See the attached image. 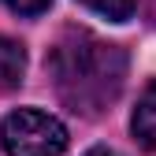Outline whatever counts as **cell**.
Here are the masks:
<instances>
[{
  "mask_svg": "<svg viewBox=\"0 0 156 156\" xmlns=\"http://www.w3.org/2000/svg\"><path fill=\"white\" fill-rule=\"evenodd\" d=\"M78 4L97 11V15H104V19H112V23H126L138 11V0H78Z\"/></svg>",
  "mask_w": 156,
  "mask_h": 156,
  "instance_id": "5b68a950",
  "label": "cell"
},
{
  "mask_svg": "<svg viewBox=\"0 0 156 156\" xmlns=\"http://www.w3.org/2000/svg\"><path fill=\"white\" fill-rule=\"evenodd\" d=\"M4 4H8L15 15H26V19H34V15L48 11V4H52V0H4Z\"/></svg>",
  "mask_w": 156,
  "mask_h": 156,
  "instance_id": "8992f818",
  "label": "cell"
},
{
  "mask_svg": "<svg viewBox=\"0 0 156 156\" xmlns=\"http://www.w3.org/2000/svg\"><path fill=\"white\" fill-rule=\"evenodd\" d=\"M23 78H26V48L11 37H0V93L19 89Z\"/></svg>",
  "mask_w": 156,
  "mask_h": 156,
  "instance_id": "277c9868",
  "label": "cell"
},
{
  "mask_svg": "<svg viewBox=\"0 0 156 156\" xmlns=\"http://www.w3.org/2000/svg\"><path fill=\"white\" fill-rule=\"evenodd\" d=\"M130 134H134V141H138L141 149L156 152V78L138 97V108H134V115H130Z\"/></svg>",
  "mask_w": 156,
  "mask_h": 156,
  "instance_id": "3957f363",
  "label": "cell"
},
{
  "mask_svg": "<svg viewBox=\"0 0 156 156\" xmlns=\"http://www.w3.org/2000/svg\"><path fill=\"white\" fill-rule=\"evenodd\" d=\"M48 78L56 97L78 115H104L126 82V48L97 37L93 30H63L48 48Z\"/></svg>",
  "mask_w": 156,
  "mask_h": 156,
  "instance_id": "6da1fadb",
  "label": "cell"
},
{
  "mask_svg": "<svg viewBox=\"0 0 156 156\" xmlns=\"http://www.w3.org/2000/svg\"><path fill=\"white\" fill-rule=\"evenodd\" d=\"M86 156H119V152H112V149H104V145H97V149H89Z\"/></svg>",
  "mask_w": 156,
  "mask_h": 156,
  "instance_id": "52a82bcc",
  "label": "cell"
},
{
  "mask_svg": "<svg viewBox=\"0 0 156 156\" xmlns=\"http://www.w3.org/2000/svg\"><path fill=\"white\" fill-rule=\"evenodd\" d=\"M0 145L8 156H63L67 126L48 112L15 108L0 119Z\"/></svg>",
  "mask_w": 156,
  "mask_h": 156,
  "instance_id": "7a4b0ae2",
  "label": "cell"
}]
</instances>
